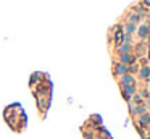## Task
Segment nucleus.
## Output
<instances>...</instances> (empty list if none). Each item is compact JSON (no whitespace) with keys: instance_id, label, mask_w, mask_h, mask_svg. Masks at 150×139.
<instances>
[{"instance_id":"obj_9","label":"nucleus","mask_w":150,"mask_h":139,"mask_svg":"<svg viewBox=\"0 0 150 139\" xmlns=\"http://www.w3.org/2000/svg\"><path fill=\"white\" fill-rule=\"evenodd\" d=\"M140 123H142V125H147V123H150V115H142V117H140Z\"/></svg>"},{"instance_id":"obj_1","label":"nucleus","mask_w":150,"mask_h":139,"mask_svg":"<svg viewBox=\"0 0 150 139\" xmlns=\"http://www.w3.org/2000/svg\"><path fill=\"white\" fill-rule=\"evenodd\" d=\"M128 70H129V68H128V65L118 63V65L115 66V73L116 74H121V76H123V74H128Z\"/></svg>"},{"instance_id":"obj_11","label":"nucleus","mask_w":150,"mask_h":139,"mask_svg":"<svg viewBox=\"0 0 150 139\" xmlns=\"http://www.w3.org/2000/svg\"><path fill=\"white\" fill-rule=\"evenodd\" d=\"M144 110H145L144 107H137L136 108V113H144Z\"/></svg>"},{"instance_id":"obj_5","label":"nucleus","mask_w":150,"mask_h":139,"mask_svg":"<svg viewBox=\"0 0 150 139\" xmlns=\"http://www.w3.org/2000/svg\"><path fill=\"white\" fill-rule=\"evenodd\" d=\"M133 62V55H129V53H123L121 55V63L123 65H128V63Z\"/></svg>"},{"instance_id":"obj_12","label":"nucleus","mask_w":150,"mask_h":139,"mask_svg":"<svg viewBox=\"0 0 150 139\" xmlns=\"http://www.w3.org/2000/svg\"><path fill=\"white\" fill-rule=\"evenodd\" d=\"M145 4H147V5H150V0H145Z\"/></svg>"},{"instance_id":"obj_3","label":"nucleus","mask_w":150,"mask_h":139,"mask_svg":"<svg viewBox=\"0 0 150 139\" xmlns=\"http://www.w3.org/2000/svg\"><path fill=\"white\" fill-rule=\"evenodd\" d=\"M137 32H139V36H140V37H147V36L150 34L149 26H140V28L137 29Z\"/></svg>"},{"instance_id":"obj_10","label":"nucleus","mask_w":150,"mask_h":139,"mask_svg":"<svg viewBox=\"0 0 150 139\" xmlns=\"http://www.w3.org/2000/svg\"><path fill=\"white\" fill-rule=\"evenodd\" d=\"M137 21H139V16H137V15H131V16H129V23H133V25H136Z\"/></svg>"},{"instance_id":"obj_13","label":"nucleus","mask_w":150,"mask_h":139,"mask_svg":"<svg viewBox=\"0 0 150 139\" xmlns=\"http://www.w3.org/2000/svg\"><path fill=\"white\" fill-rule=\"evenodd\" d=\"M149 31H150V26H149Z\"/></svg>"},{"instance_id":"obj_8","label":"nucleus","mask_w":150,"mask_h":139,"mask_svg":"<svg viewBox=\"0 0 150 139\" xmlns=\"http://www.w3.org/2000/svg\"><path fill=\"white\" fill-rule=\"evenodd\" d=\"M140 76H142V78H149L150 76V68H147V66H145V68L140 70Z\"/></svg>"},{"instance_id":"obj_4","label":"nucleus","mask_w":150,"mask_h":139,"mask_svg":"<svg viewBox=\"0 0 150 139\" xmlns=\"http://www.w3.org/2000/svg\"><path fill=\"white\" fill-rule=\"evenodd\" d=\"M134 92H136V87H134V84H131V86H124V94H126V97L133 95Z\"/></svg>"},{"instance_id":"obj_6","label":"nucleus","mask_w":150,"mask_h":139,"mask_svg":"<svg viewBox=\"0 0 150 139\" xmlns=\"http://www.w3.org/2000/svg\"><path fill=\"white\" fill-rule=\"evenodd\" d=\"M129 50H131V45H129V42H124V44L119 47V53H129Z\"/></svg>"},{"instance_id":"obj_7","label":"nucleus","mask_w":150,"mask_h":139,"mask_svg":"<svg viewBox=\"0 0 150 139\" xmlns=\"http://www.w3.org/2000/svg\"><path fill=\"white\" fill-rule=\"evenodd\" d=\"M134 31H136V25L128 23V25H126V32H128V34H131V32H134Z\"/></svg>"},{"instance_id":"obj_2","label":"nucleus","mask_w":150,"mask_h":139,"mask_svg":"<svg viewBox=\"0 0 150 139\" xmlns=\"http://www.w3.org/2000/svg\"><path fill=\"white\" fill-rule=\"evenodd\" d=\"M133 83H134V79H133L131 74H123L121 76V84L123 86H131Z\"/></svg>"}]
</instances>
